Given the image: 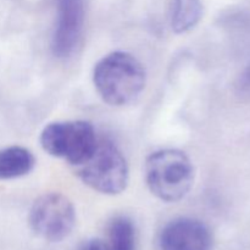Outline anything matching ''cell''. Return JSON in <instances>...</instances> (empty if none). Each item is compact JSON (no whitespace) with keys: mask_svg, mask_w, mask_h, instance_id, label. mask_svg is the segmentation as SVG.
<instances>
[{"mask_svg":"<svg viewBox=\"0 0 250 250\" xmlns=\"http://www.w3.org/2000/svg\"><path fill=\"white\" fill-rule=\"evenodd\" d=\"M143 63L127 51H112L100 59L93 70L98 94L111 106H124L137 99L146 88Z\"/></svg>","mask_w":250,"mask_h":250,"instance_id":"obj_1","label":"cell"},{"mask_svg":"<svg viewBox=\"0 0 250 250\" xmlns=\"http://www.w3.org/2000/svg\"><path fill=\"white\" fill-rule=\"evenodd\" d=\"M160 246L163 250H211L212 236L204 222L180 217L164 227Z\"/></svg>","mask_w":250,"mask_h":250,"instance_id":"obj_7","label":"cell"},{"mask_svg":"<svg viewBox=\"0 0 250 250\" xmlns=\"http://www.w3.org/2000/svg\"><path fill=\"white\" fill-rule=\"evenodd\" d=\"M146 182L151 194L166 203L182 200L194 183V166L178 149H160L146 158Z\"/></svg>","mask_w":250,"mask_h":250,"instance_id":"obj_2","label":"cell"},{"mask_svg":"<svg viewBox=\"0 0 250 250\" xmlns=\"http://www.w3.org/2000/svg\"><path fill=\"white\" fill-rule=\"evenodd\" d=\"M98 139L99 137L90 122L72 120L48 124L42 131L39 142L49 155L76 166L93 153Z\"/></svg>","mask_w":250,"mask_h":250,"instance_id":"obj_4","label":"cell"},{"mask_svg":"<svg viewBox=\"0 0 250 250\" xmlns=\"http://www.w3.org/2000/svg\"><path fill=\"white\" fill-rule=\"evenodd\" d=\"M241 87L242 89L250 92V65L246 68L241 77Z\"/></svg>","mask_w":250,"mask_h":250,"instance_id":"obj_12","label":"cell"},{"mask_svg":"<svg viewBox=\"0 0 250 250\" xmlns=\"http://www.w3.org/2000/svg\"><path fill=\"white\" fill-rule=\"evenodd\" d=\"M82 250H109V247L100 239H90L84 244Z\"/></svg>","mask_w":250,"mask_h":250,"instance_id":"obj_11","label":"cell"},{"mask_svg":"<svg viewBox=\"0 0 250 250\" xmlns=\"http://www.w3.org/2000/svg\"><path fill=\"white\" fill-rule=\"evenodd\" d=\"M109 250H136V229L128 217L120 216L109 226Z\"/></svg>","mask_w":250,"mask_h":250,"instance_id":"obj_10","label":"cell"},{"mask_svg":"<svg viewBox=\"0 0 250 250\" xmlns=\"http://www.w3.org/2000/svg\"><path fill=\"white\" fill-rule=\"evenodd\" d=\"M36 159L23 146H14L0 149V180L23 177L33 170Z\"/></svg>","mask_w":250,"mask_h":250,"instance_id":"obj_8","label":"cell"},{"mask_svg":"<svg viewBox=\"0 0 250 250\" xmlns=\"http://www.w3.org/2000/svg\"><path fill=\"white\" fill-rule=\"evenodd\" d=\"M73 168L85 186L102 194H120L128 185V164L119 146L110 139H98L93 153Z\"/></svg>","mask_w":250,"mask_h":250,"instance_id":"obj_3","label":"cell"},{"mask_svg":"<svg viewBox=\"0 0 250 250\" xmlns=\"http://www.w3.org/2000/svg\"><path fill=\"white\" fill-rule=\"evenodd\" d=\"M29 225L34 233L48 242H60L70 236L76 224L72 202L61 193H46L33 203Z\"/></svg>","mask_w":250,"mask_h":250,"instance_id":"obj_5","label":"cell"},{"mask_svg":"<svg viewBox=\"0 0 250 250\" xmlns=\"http://www.w3.org/2000/svg\"><path fill=\"white\" fill-rule=\"evenodd\" d=\"M85 21V0H58L56 22L51 36V51L67 59L80 44Z\"/></svg>","mask_w":250,"mask_h":250,"instance_id":"obj_6","label":"cell"},{"mask_svg":"<svg viewBox=\"0 0 250 250\" xmlns=\"http://www.w3.org/2000/svg\"><path fill=\"white\" fill-rule=\"evenodd\" d=\"M203 16L202 0H172L170 23L175 33L192 31Z\"/></svg>","mask_w":250,"mask_h":250,"instance_id":"obj_9","label":"cell"}]
</instances>
